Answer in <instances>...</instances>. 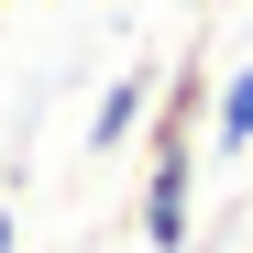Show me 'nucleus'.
<instances>
[{
    "mask_svg": "<svg viewBox=\"0 0 253 253\" xmlns=\"http://www.w3.org/2000/svg\"><path fill=\"white\" fill-rule=\"evenodd\" d=\"M154 77H165V66L143 55V66H121L110 88H99V110H88V154H121V143L143 132V110H154Z\"/></svg>",
    "mask_w": 253,
    "mask_h": 253,
    "instance_id": "f03ea898",
    "label": "nucleus"
},
{
    "mask_svg": "<svg viewBox=\"0 0 253 253\" xmlns=\"http://www.w3.org/2000/svg\"><path fill=\"white\" fill-rule=\"evenodd\" d=\"M0 253H11V209H0Z\"/></svg>",
    "mask_w": 253,
    "mask_h": 253,
    "instance_id": "20e7f679",
    "label": "nucleus"
},
{
    "mask_svg": "<svg viewBox=\"0 0 253 253\" xmlns=\"http://www.w3.org/2000/svg\"><path fill=\"white\" fill-rule=\"evenodd\" d=\"M209 55H176L154 77V110H143V242L154 253H187V231H198V121H209Z\"/></svg>",
    "mask_w": 253,
    "mask_h": 253,
    "instance_id": "f257e3e1",
    "label": "nucleus"
},
{
    "mask_svg": "<svg viewBox=\"0 0 253 253\" xmlns=\"http://www.w3.org/2000/svg\"><path fill=\"white\" fill-rule=\"evenodd\" d=\"M198 154H253V66L209 77V121H198Z\"/></svg>",
    "mask_w": 253,
    "mask_h": 253,
    "instance_id": "7ed1b4c3",
    "label": "nucleus"
}]
</instances>
